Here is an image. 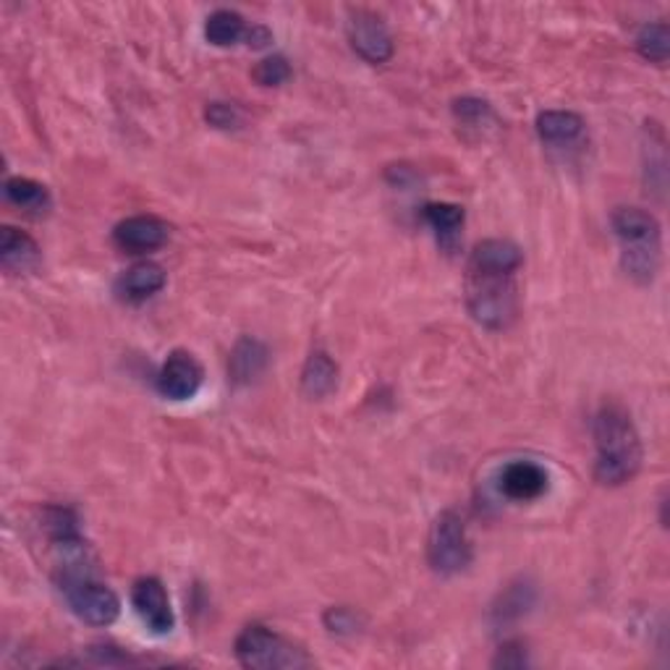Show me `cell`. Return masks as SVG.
<instances>
[{"label":"cell","mask_w":670,"mask_h":670,"mask_svg":"<svg viewBox=\"0 0 670 670\" xmlns=\"http://www.w3.org/2000/svg\"><path fill=\"white\" fill-rule=\"evenodd\" d=\"M524 265V252L508 239H485L469 254L466 307L487 331H506L519 314L516 273Z\"/></svg>","instance_id":"cell-1"},{"label":"cell","mask_w":670,"mask_h":670,"mask_svg":"<svg viewBox=\"0 0 670 670\" xmlns=\"http://www.w3.org/2000/svg\"><path fill=\"white\" fill-rule=\"evenodd\" d=\"M592 435L594 448H598L594 480L608 487L632 482L639 474L642 459H645V448H642L632 414L621 404H605L594 417Z\"/></svg>","instance_id":"cell-2"},{"label":"cell","mask_w":670,"mask_h":670,"mask_svg":"<svg viewBox=\"0 0 670 670\" xmlns=\"http://www.w3.org/2000/svg\"><path fill=\"white\" fill-rule=\"evenodd\" d=\"M621 244V265L636 284H652L662 259V233L652 212L642 207H619L611 218Z\"/></svg>","instance_id":"cell-3"},{"label":"cell","mask_w":670,"mask_h":670,"mask_svg":"<svg viewBox=\"0 0 670 670\" xmlns=\"http://www.w3.org/2000/svg\"><path fill=\"white\" fill-rule=\"evenodd\" d=\"M236 660L252 670H297L312 666L310 655L273 628L252 623L236 636Z\"/></svg>","instance_id":"cell-4"},{"label":"cell","mask_w":670,"mask_h":670,"mask_svg":"<svg viewBox=\"0 0 670 670\" xmlns=\"http://www.w3.org/2000/svg\"><path fill=\"white\" fill-rule=\"evenodd\" d=\"M472 558L474 551L464 519L453 511L440 513L427 534V561H430L432 571L440 576H455L466 571Z\"/></svg>","instance_id":"cell-5"},{"label":"cell","mask_w":670,"mask_h":670,"mask_svg":"<svg viewBox=\"0 0 670 670\" xmlns=\"http://www.w3.org/2000/svg\"><path fill=\"white\" fill-rule=\"evenodd\" d=\"M58 585L69 600L71 613L90 626H111L120 615L118 594L92 579V574L69 576V579H60Z\"/></svg>","instance_id":"cell-6"},{"label":"cell","mask_w":670,"mask_h":670,"mask_svg":"<svg viewBox=\"0 0 670 670\" xmlns=\"http://www.w3.org/2000/svg\"><path fill=\"white\" fill-rule=\"evenodd\" d=\"M346 32L354 53H357L359 58H365L367 63L380 66L393 58V37L378 13L354 11L346 24Z\"/></svg>","instance_id":"cell-7"},{"label":"cell","mask_w":670,"mask_h":670,"mask_svg":"<svg viewBox=\"0 0 670 670\" xmlns=\"http://www.w3.org/2000/svg\"><path fill=\"white\" fill-rule=\"evenodd\" d=\"M131 602L139 621L145 623L147 632L155 636H165L176 628V615H173L171 598H168L163 581L155 576H142L134 581Z\"/></svg>","instance_id":"cell-8"},{"label":"cell","mask_w":670,"mask_h":670,"mask_svg":"<svg viewBox=\"0 0 670 670\" xmlns=\"http://www.w3.org/2000/svg\"><path fill=\"white\" fill-rule=\"evenodd\" d=\"M205 383V370L189 351H173L158 372V393L168 401H189Z\"/></svg>","instance_id":"cell-9"},{"label":"cell","mask_w":670,"mask_h":670,"mask_svg":"<svg viewBox=\"0 0 670 670\" xmlns=\"http://www.w3.org/2000/svg\"><path fill=\"white\" fill-rule=\"evenodd\" d=\"M500 493L513 503H532L551 490V474L538 461H511L500 469Z\"/></svg>","instance_id":"cell-10"},{"label":"cell","mask_w":670,"mask_h":670,"mask_svg":"<svg viewBox=\"0 0 670 670\" xmlns=\"http://www.w3.org/2000/svg\"><path fill=\"white\" fill-rule=\"evenodd\" d=\"M171 236V226L155 216H134L113 228V241L118 250L129 254L155 252Z\"/></svg>","instance_id":"cell-11"},{"label":"cell","mask_w":670,"mask_h":670,"mask_svg":"<svg viewBox=\"0 0 670 670\" xmlns=\"http://www.w3.org/2000/svg\"><path fill=\"white\" fill-rule=\"evenodd\" d=\"M39 259H43V252L35 239L13 226L0 228V265L5 273H16V276L35 273Z\"/></svg>","instance_id":"cell-12"},{"label":"cell","mask_w":670,"mask_h":670,"mask_svg":"<svg viewBox=\"0 0 670 670\" xmlns=\"http://www.w3.org/2000/svg\"><path fill=\"white\" fill-rule=\"evenodd\" d=\"M165 270L158 263H137L131 265L124 276L118 278L116 291L124 301H131V304H142V301L152 299L158 291H163L165 286Z\"/></svg>","instance_id":"cell-13"},{"label":"cell","mask_w":670,"mask_h":670,"mask_svg":"<svg viewBox=\"0 0 670 670\" xmlns=\"http://www.w3.org/2000/svg\"><path fill=\"white\" fill-rule=\"evenodd\" d=\"M421 218L432 228L438 244L443 246L448 254H453L461 244V228H464L466 212L464 207L451 203H432L421 207Z\"/></svg>","instance_id":"cell-14"},{"label":"cell","mask_w":670,"mask_h":670,"mask_svg":"<svg viewBox=\"0 0 670 670\" xmlns=\"http://www.w3.org/2000/svg\"><path fill=\"white\" fill-rule=\"evenodd\" d=\"M538 134L542 142L553 147L574 145L585 134V118L571 111H542L538 116Z\"/></svg>","instance_id":"cell-15"},{"label":"cell","mask_w":670,"mask_h":670,"mask_svg":"<svg viewBox=\"0 0 670 670\" xmlns=\"http://www.w3.org/2000/svg\"><path fill=\"white\" fill-rule=\"evenodd\" d=\"M3 192H5V199H9L11 205H16L19 210H24L26 216L43 218L50 212V205H53L50 192H48V186L39 184V181L13 176L5 181Z\"/></svg>","instance_id":"cell-16"},{"label":"cell","mask_w":670,"mask_h":670,"mask_svg":"<svg viewBox=\"0 0 670 670\" xmlns=\"http://www.w3.org/2000/svg\"><path fill=\"white\" fill-rule=\"evenodd\" d=\"M335 385H338V365L317 348L310 354L304 370H301V391L310 398H325L335 391Z\"/></svg>","instance_id":"cell-17"},{"label":"cell","mask_w":670,"mask_h":670,"mask_svg":"<svg viewBox=\"0 0 670 670\" xmlns=\"http://www.w3.org/2000/svg\"><path fill=\"white\" fill-rule=\"evenodd\" d=\"M231 378L233 383L246 385L257 380L267 367V348L257 338H241L231 354Z\"/></svg>","instance_id":"cell-18"},{"label":"cell","mask_w":670,"mask_h":670,"mask_svg":"<svg viewBox=\"0 0 670 670\" xmlns=\"http://www.w3.org/2000/svg\"><path fill=\"white\" fill-rule=\"evenodd\" d=\"M205 37L207 43L216 45V48H231V45L241 43V39L246 43V37H250V26H246L244 19H241V13L220 9L207 16Z\"/></svg>","instance_id":"cell-19"},{"label":"cell","mask_w":670,"mask_h":670,"mask_svg":"<svg viewBox=\"0 0 670 670\" xmlns=\"http://www.w3.org/2000/svg\"><path fill=\"white\" fill-rule=\"evenodd\" d=\"M534 602V587L532 585H511L500 594V600L493 608L495 626H508V623L519 621Z\"/></svg>","instance_id":"cell-20"},{"label":"cell","mask_w":670,"mask_h":670,"mask_svg":"<svg viewBox=\"0 0 670 670\" xmlns=\"http://www.w3.org/2000/svg\"><path fill=\"white\" fill-rule=\"evenodd\" d=\"M636 50L639 56L649 60V63L666 66L668 53H670V30L666 22L658 24H645L636 35Z\"/></svg>","instance_id":"cell-21"},{"label":"cell","mask_w":670,"mask_h":670,"mask_svg":"<svg viewBox=\"0 0 670 670\" xmlns=\"http://www.w3.org/2000/svg\"><path fill=\"white\" fill-rule=\"evenodd\" d=\"M453 116L461 126H466V129H474V131H482V129H487V126L495 124L493 108L485 103V100H477V97L455 100Z\"/></svg>","instance_id":"cell-22"},{"label":"cell","mask_w":670,"mask_h":670,"mask_svg":"<svg viewBox=\"0 0 670 670\" xmlns=\"http://www.w3.org/2000/svg\"><path fill=\"white\" fill-rule=\"evenodd\" d=\"M288 77H291V66H288L284 56L265 58L263 63H257V69H254V79L263 86H278L284 84Z\"/></svg>","instance_id":"cell-23"},{"label":"cell","mask_w":670,"mask_h":670,"mask_svg":"<svg viewBox=\"0 0 670 670\" xmlns=\"http://www.w3.org/2000/svg\"><path fill=\"white\" fill-rule=\"evenodd\" d=\"M325 626L331 634H357L359 615L351 608H331L325 613Z\"/></svg>","instance_id":"cell-24"},{"label":"cell","mask_w":670,"mask_h":670,"mask_svg":"<svg viewBox=\"0 0 670 670\" xmlns=\"http://www.w3.org/2000/svg\"><path fill=\"white\" fill-rule=\"evenodd\" d=\"M527 652H524V645L521 642H506L498 649V658L493 660L495 668H524L527 666Z\"/></svg>","instance_id":"cell-25"},{"label":"cell","mask_w":670,"mask_h":670,"mask_svg":"<svg viewBox=\"0 0 670 670\" xmlns=\"http://www.w3.org/2000/svg\"><path fill=\"white\" fill-rule=\"evenodd\" d=\"M207 120H210L216 129H233V126L239 124V113L233 105H226V103H212L210 108H207Z\"/></svg>","instance_id":"cell-26"},{"label":"cell","mask_w":670,"mask_h":670,"mask_svg":"<svg viewBox=\"0 0 670 670\" xmlns=\"http://www.w3.org/2000/svg\"><path fill=\"white\" fill-rule=\"evenodd\" d=\"M270 43H273V35L265 30V26H259V24L250 26V37H246V45H250V48L259 50V48H267Z\"/></svg>","instance_id":"cell-27"}]
</instances>
